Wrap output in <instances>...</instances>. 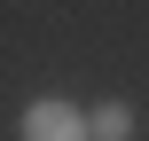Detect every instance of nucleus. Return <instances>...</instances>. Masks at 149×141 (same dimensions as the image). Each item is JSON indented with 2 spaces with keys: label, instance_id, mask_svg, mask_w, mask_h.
<instances>
[{
  "label": "nucleus",
  "instance_id": "1",
  "mask_svg": "<svg viewBox=\"0 0 149 141\" xmlns=\"http://www.w3.org/2000/svg\"><path fill=\"white\" fill-rule=\"evenodd\" d=\"M16 133H24V141H86V110H71V102H55V94H47V102H31V110H24V126H16Z\"/></svg>",
  "mask_w": 149,
  "mask_h": 141
},
{
  "label": "nucleus",
  "instance_id": "2",
  "mask_svg": "<svg viewBox=\"0 0 149 141\" xmlns=\"http://www.w3.org/2000/svg\"><path fill=\"white\" fill-rule=\"evenodd\" d=\"M126 133H134V110H126V102L86 110V141H126Z\"/></svg>",
  "mask_w": 149,
  "mask_h": 141
}]
</instances>
